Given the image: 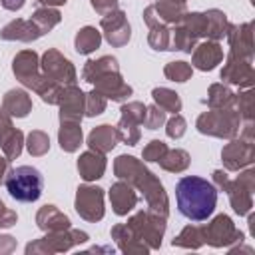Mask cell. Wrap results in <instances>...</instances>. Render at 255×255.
<instances>
[{
    "label": "cell",
    "instance_id": "obj_1",
    "mask_svg": "<svg viewBox=\"0 0 255 255\" xmlns=\"http://www.w3.org/2000/svg\"><path fill=\"white\" fill-rule=\"evenodd\" d=\"M114 171L120 179L128 181L129 185H135L143 193L149 211L161 215L163 219L167 217V195L163 191V185L141 161L131 155H120L114 161Z\"/></svg>",
    "mask_w": 255,
    "mask_h": 255
},
{
    "label": "cell",
    "instance_id": "obj_2",
    "mask_svg": "<svg viewBox=\"0 0 255 255\" xmlns=\"http://www.w3.org/2000/svg\"><path fill=\"white\" fill-rule=\"evenodd\" d=\"M175 199L177 209L183 217H187L189 221H203L215 211L217 189L203 177L185 175L175 185Z\"/></svg>",
    "mask_w": 255,
    "mask_h": 255
},
{
    "label": "cell",
    "instance_id": "obj_3",
    "mask_svg": "<svg viewBox=\"0 0 255 255\" xmlns=\"http://www.w3.org/2000/svg\"><path fill=\"white\" fill-rule=\"evenodd\" d=\"M4 185L12 199L22 201V203H32L42 195L44 179L36 167L20 165V167H12L10 171H6Z\"/></svg>",
    "mask_w": 255,
    "mask_h": 255
},
{
    "label": "cell",
    "instance_id": "obj_4",
    "mask_svg": "<svg viewBox=\"0 0 255 255\" xmlns=\"http://www.w3.org/2000/svg\"><path fill=\"white\" fill-rule=\"evenodd\" d=\"M241 116L233 108L225 110H209L197 118V129L205 135L215 137H233L239 131Z\"/></svg>",
    "mask_w": 255,
    "mask_h": 255
},
{
    "label": "cell",
    "instance_id": "obj_5",
    "mask_svg": "<svg viewBox=\"0 0 255 255\" xmlns=\"http://www.w3.org/2000/svg\"><path fill=\"white\" fill-rule=\"evenodd\" d=\"M126 225L139 241L147 243V247L157 249L161 245V237L165 231V219L161 215H157L153 211H139Z\"/></svg>",
    "mask_w": 255,
    "mask_h": 255
},
{
    "label": "cell",
    "instance_id": "obj_6",
    "mask_svg": "<svg viewBox=\"0 0 255 255\" xmlns=\"http://www.w3.org/2000/svg\"><path fill=\"white\" fill-rule=\"evenodd\" d=\"M145 106L141 102H129L122 106V118L120 124L116 128L118 131V139H122L128 145H135L139 139V126L145 120Z\"/></svg>",
    "mask_w": 255,
    "mask_h": 255
},
{
    "label": "cell",
    "instance_id": "obj_7",
    "mask_svg": "<svg viewBox=\"0 0 255 255\" xmlns=\"http://www.w3.org/2000/svg\"><path fill=\"white\" fill-rule=\"evenodd\" d=\"M88 241V233L78 231V229H64V231H52L50 235L42 237L36 243H30L26 247V253H56V251H66L76 243Z\"/></svg>",
    "mask_w": 255,
    "mask_h": 255
},
{
    "label": "cell",
    "instance_id": "obj_8",
    "mask_svg": "<svg viewBox=\"0 0 255 255\" xmlns=\"http://www.w3.org/2000/svg\"><path fill=\"white\" fill-rule=\"evenodd\" d=\"M42 74L50 80H54L60 86H76V70L70 64L68 58H64L58 50H48L42 56Z\"/></svg>",
    "mask_w": 255,
    "mask_h": 255
},
{
    "label": "cell",
    "instance_id": "obj_9",
    "mask_svg": "<svg viewBox=\"0 0 255 255\" xmlns=\"http://www.w3.org/2000/svg\"><path fill=\"white\" fill-rule=\"evenodd\" d=\"M76 211L86 221H100L104 217V189L80 185L76 193Z\"/></svg>",
    "mask_w": 255,
    "mask_h": 255
},
{
    "label": "cell",
    "instance_id": "obj_10",
    "mask_svg": "<svg viewBox=\"0 0 255 255\" xmlns=\"http://www.w3.org/2000/svg\"><path fill=\"white\" fill-rule=\"evenodd\" d=\"M253 175L255 173L249 169V171L241 173L237 179L229 181V185L225 189L227 195H229V201L233 205V211L239 213V215H247L253 207V199H251V195H253Z\"/></svg>",
    "mask_w": 255,
    "mask_h": 255
},
{
    "label": "cell",
    "instance_id": "obj_11",
    "mask_svg": "<svg viewBox=\"0 0 255 255\" xmlns=\"http://www.w3.org/2000/svg\"><path fill=\"white\" fill-rule=\"evenodd\" d=\"M203 235H205V241L213 247H225L243 239V233L235 229L233 221L227 215H217L211 223H207L203 227Z\"/></svg>",
    "mask_w": 255,
    "mask_h": 255
},
{
    "label": "cell",
    "instance_id": "obj_12",
    "mask_svg": "<svg viewBox=\"0 0 255 255\" xmlns=\"http://www.w3.org/2000/svg\"><path fill=\"white\" fill-rule=\"evenodd\" d=\"M185 4L173 0H157L143 10V20L147 26L153 24H177L185 16Z\"/></svg>",
    "mask_w": 255,
    "mask_h": 255
},
{
    "label": "cell",
    "instance_id": "obj_13",
    "mask_svg": "<svg viewBox=\"0 0 255 255\" xmlns=\"http://www.w3.org/2000/svg\"><path fill=\"white\" fill-rule=\"evenodd\" d=\"M60 122H82L86 116V94L76 86H66L58 100Z\"/></svg>",
    "mask_w": 255,
    "mask_h": 255
},
{
    "label": "cell",
    "instance_id": "obj_14",
    "mask_svg": "<svg viewBox=\"0 0 255 255\" xmlns=\"http://www.w3.org/2000/svg\"><path fill=\"white\" fill-rule=\"evenodd\" d=\"M255 147H253V137H243V139H233L227 143L221 151V161L229 171H237L253 161Z\"/></svg>",
    "mask_w": 255,
    "mask_h": 255
},
{
    "label": "cell",
    "instance_id": "obj_15",
    "mask_svg": "<svg viewBox=\"0 0 255 255\" xmlns=\"http://www.w3.org/2000/svg\"><path fill=\"white\" fill-rule=\"evenodd\" d=\"M106 40L112 46H124L129 40V24L126 20V14L122 10H112L108 14H104L102 22H100Z\"/></svg>",
    "mask_w": 255,
    "mask_h": 255
},
{
    "label": "cell",
    "instance_id": "obj_16",
    "mask_svg": "<svg viewBox=\"0 0 255 255\" xmlns=\"http://www.w3.org/2000/svg\"><path fill=\"white\" fill-rule=\"evenodd\" d=\"M12 70H14V76H16L24 86H28V88H32V90H34V86L38 84V80L42 78L38 56H36V52H32V50L20 52V54L14 58Z\"/></svg>",
    "mask_w": 255,
    "mask_h": 255
},
{
    "label": "cell",
    "instance_id": "obj_17",
    "mask_svg": "<svg viewBox=\"0 0 255 255\" xmlns=\"http://www.w3.org/2000/svg\"><path fill=\"white\" fill-rule=\"evenodd\" d=\"M229 38V46L231 58H239V60H253V42H251V24H239V26H231L225 34Z\"/></svg>",
    "mask_w": 255,
    "mask_h": 255
},
{
    "label": "cell",
    "instance_id": "obj_18",
    "mask_svg": "<svg viewBox=\"0 0 255 255\" xmlns=\"http://www.w3.org/2000/svg\"><path fill=\"white\" fill-rule=\"evenodd\" d=\"M221 80L229 84H237L243 88H249L253 82V66L251 60H239V58H227V64L221 70Z\"/></svg>",
    "mask_w": 255,
    "mask_h": 255
},
{
    "label": "cell",
    "instance_id": "obj_19",
    "mask_svg": "<svg viewBox=\"0 0 255 255\" xmlns=\"http://www.w3.org/2000/svg\"><path fill=\"white\" fill-rule=\"evenodd\" d=\"M94 90L98 94H102L104 98H112L116 102H122L131 94V88L122 80L120 72H112V74H106L100 80H96Z\"/></svg>",
    "mask_w": 255,
    "mask_h": 255
},
{
    "label": "cell",
    "instance_id": "obj_20",
    "mask_svg": "<svg viewBox=\"0 0 255 255\" xmlns=\"http://www.w3.org/2000/svg\"><path fill=\"white\" fill-rule=\"evenodd\" d=\"M193 52V66L197 70H213L221 60H223V50L221 46L215 42V40H207V42H201L197 48L191 50Z\"/></svg>",
    "mask_w": 255,
    "mask_h": 255
},
{
    "label": "cell",
    "instance_id": "obj_21",
    "mask_svg": "<svg viewBox=\"0 0 255 255\" xmlns=\"http://www.w3.org/2000/svg\"><path fill=\"white\" fill-rule=\"evenodd\" d=\"M110 201H112V207H114V211L118 215H128L135 207L137 195L131 189V185L122 179V181H118V183L112 185V189H110Z\"/></svg>",
    "mask_w": 255,
    "mask_h": 255
},
{
    "label": "cell",
    "instance_id": "obj_22",
    "mask_svg": "<svg viewBox=\"0 0 255 255\" xmlns=\"http://www.w3.org/2000/svg\"><path fill=\"white\" fill-rule=\"evenodd\" d=\"M2 40H20V42H32V40H38L42 36V32L38 30V26L32 22V20H22V18H16L12 20L10 24H6L0 32Z\"/></svg>",
    "mask_w": 255,
    "mask_h": 255
},
{
    "label": "cell",
    "instance_id": "obj_23",
    "mask_svg": "<svg viewBox=\"0 0 255 255\" xmlns=\"http://www.w3.org/2000/svg\"><path fill=\"white\" fill-rule=\"evenodd\" d=\"M78 171H80V175L86 181L100 179L104 175V171H106V157H104V153H98L94 149L82 153L80 159H78Z\"/></svg>",
    "mask_w": 255,
    "mask_h": 255
},
{
    "label": "cell",
    "instance_id": "obj_24",
    "mask_svg": "<svg viewBox=\"0 0 255 255\" xmlns=\"http://www.w3.org/2000/svg\"><path fill=\"white\" fill-rule=\"evenodd\" d=\"M36 223L40 229L52 233V231H64L70 229V219L68 215H64L56 205H44L38 215H36Z\"/></svg>",
    "mask_w": 255,
    "mask_h": 255
},
{
    "label": "cell",
    "instance_id": "obj_25",
    "mask_svg": "<svg viewBox=\"0 0 255 255\" xmlns=\"http://www.w3.org/2000/svg\"><path fill=\"white\" fill-rule=\"evenodd\" d=\"M116 141H118V131L116 128L104 124V126H98L96 129H92V133L88 135V145L90 149L98 151V153H108L110 149L116 147Z\"/></svg>",
    "mask_w": 255,
    "mask_h": 255
},
{
    "label": "cell",
    "instance_id": "obj_26",
    "mask_svg": "<svg viewBox=\"0 0 255 255\" xmlns=\"http://www.w3.org/2000/svg\"><path fill=\"white\" fill-rule=\"evenodd\" d=\"M112 72H120V66H118V60L114 56H104L100 60H90L86 62L84 70H82V78L90 84H94L96 80H100L102 76L106 74H112Z\"/></svg>",
    "mask_w": 255,
    "mask_h": 255
},
{
    "label": "cell",
    "instance_id": "obj_27",
    "mask_svg": "<svg viewBox=\"0 0 255 255\" xmlns=\"http://www.w3.org/2000/svg\"><path fill=\"white\" fill-rule=\"evenodd\" d=\"M2 108H4V112H6L8 116L26 118L28 112L32 110V100H30V96H28L24 90H10V92L4 96Z\"/></svg>",
    "mask_w": 255,
    "mask_h": 255
},
{
    "label": "cell",
    "instance_id": "obj_28",
    "mask_svg": "<svg viewBox=\"0 0 255 255\" xmlns=\"http://www.w3.org/2000/svg\"><path fill=\"white\" fill-rule=\"evenodd\" d=\"M112 237L118 241V245H120V249H122L124 253H145V251L149 249L143 241H139V239L129 231V227H128L126 223L116 225V227L112 229Z\"/></svg>",
    "mask_w": 255,
    "mask_h": 255
},
{
    "label": "cell",
    "instance_id": "obj_29",
    "mask_svg": "<svg viewBox=\"0 0 255 255\" xmlns=\"http://www.w3.org/2000/svg\"><path fill=\"white\" fill-rule=\"evenodd\" d=\"M60 131H58V139H60V147L64 151H76L82 143V128L78 122H60Z\"/></svg>",
    "mask_w": 255,
    "mask_h": 255
},
{
    "label": "cell",
    "instance_id": "obj_30",
    "mask_svg": "<svg viewBox=\"0 0 255 255\" xmlns=\"http://www.w3.org/2000/svg\"><path fill=\"white\" fill-rule=\"evenodd\" d=\"M205 14V20H207V28H205V36L209 38V40H221L225 34H227V30H229V22H227V16L221 12V10H217V8H211V10H207V12H203Z\"/></svg>",
    "mask_w": 255,
    "mask_h": 255
},
{
    "label": "cell",
    "instance_id": "obj_31",
    "mask_svg": "<svg viewBox=\"0 0 255 255\" xmlns=\"http://www.w3.org/2000/svg\"><path fill=\"white\" fill-rule=\"evenodd\" d=\"M100 42H102L100 32H98L94 26H86V28H82V30L76 34L74 46H76V52H78V54H92L94 50L100 48Z\"/></svg>",
    "mask_w": 255,
    "mask_h": 255
},
{
    "label": "cell",
    "instance_id": "obj_32",
    "mask_svg": "<svg viewBox=\"0 0 255 255\" xmlns=\"http://www.w3.org/2000/svg\"><path fill=\"white\" fill-rule=\"evenodd\" d=\"M235 104V94L223 86V84H213L209 88V94H207V106L211 110H225V108H231Z\"/></svg>",
    "mask_w": 255,
    "mask_h": 255
},
{
    "label": "cell",
    "instance_id": "obj_33",
    "mask_svg": "<svg viewBox=\"0 0 255 255\" xmlns=\"http://www.w3.org/2000/svg\"><path fill=\"white\" fill-rule=\"evenodd\" d=\"M165 171H183V169H187V165H189V153L185 151V149H167L161 157H159V161H157Z\"/></svg>",
    "mask_w": 255,
    "mask_h": 255
},
{
    "label": "cell",
    "instance_id": "obj_34",
    "mask_svg": "<svg viewBox=\"0 0 255 255\" xmlns=\"http://www.w3.org/2000/svg\"><path fill=\"white\" fill-rule=\"evenodd\" d=\"M151 96H153L155 106L161 108L163 112H171V114L181 112V100H179V96H177L173 90H167V88H153Z\"/></svg>",
    "mask_w": 255,
    "mask_h": 255
},
{
    "label": "cell",
    "instance_id": "obj_35",
    "mask_svg": "<svg viewBox=\"0 0 255 255\" xmlns=\"http://www.w3.org/2000/svg\"><path fill=\"white\" fill-rule=\"evenodd\" d=\"M60 12L58 10H54V8H50V6H42V8H38L34 14H32V22L38 26V30L42 32V36L46 34V32H50L58 22H60Z\"/></svg>",
    "mask_w": 255,
    "mask_h": 255
},
{
    "label": "cell",
    "instance_id": "obj_36",
    "mask_svg": "<svg viewBox=\"0 0 255 255\" xmlns=\"http://www.w3.org/2000/svg\"><path fill=\"white\" fill-rule=\"evenodd\" d=\"M205 243V235H203V227H185L175 239H173V247L175 245H181V247H191V249H197L199 245Z\"/></svg>",
    "mask_w": 255,
    "mask_h": 255
},
{
    "label": "cell",
    "instance_id": "obj_37",
    "mask_svg": "<svg viewBox=\"0 0 255 255\" xmlns=\"http://www.w3.org/2000/svg\"><path fill=\"white\" fill-rule=\"evenodd\" d=\"M22 143H24V135L20 129H12L4 139H2V151H4V157L10 161V159H16L20 153H22Z\"/></svg>",
    "mask_w": 255,
    "mask_h": 255
},
{
    "label": "cell",
    "instance_id": "obj_38",
    "mask_svg": "<svg viewBox=\"0 0 255 255\" xmlns=\"http://www.w3.org/2000/svg\"><path fill=\"white\" fill-rule=\"evenodd\" d=\"M169 34H171V30L165 24H153V26H149L147 42L153 50H169Z\"/></svg>",
    "mask_w": 255,
    "mask_h": 255
},
{
    "label": "cell",
    "instance_id": "obj_39",
    "mask_svg": "<svg viewBox=\"0 0 255 255\" xmlns=\"http://www.w3.org/2000/svg\"><path fill=\"white\" fill-rule=\"evenodd\" d=\"M163 74L171 82H187L191 78V66L187 62H169L163 68Z\"/></svg>",
    "mask_w": 255,
    "mask_h": 255
},
{
    "label": "cell",
    "instance_id": "obj_40",
    "mask_svg": "<svg viewBox=\"0 0 255 255\" xmlns=\"http://www.w3.org/2000/svg\"><path fill=\"white\" fill-rule=\"evenodd\" d=\"M28 151L32 153V155H44L48 149H50V139H48V135L44 133V131H32L30 135H28Z\"/></svg>",
    "mask_w": 255,
    "mask_h": 255
},
{
    "label": "cell",
    "instance_id": "obj_41",
    "mask_svg": "<svg viewBox=\"0 0 255 255\" xmlns=\"http://www.w3.org/2000/svg\"><path fill=\"white\" fill-rule=\"evenodd\" d=\"M235 104H237V114L245 118V122H253V94L243 92L235 96Z\"/></svg>",
    "mask_w": 255,
    "mask_h": 255
},
{
    "label": "cell",
    "instance_id": "obj_42",
    "mask_svg": "<svg viewBox=\"0 0 255 255\" xmlns=\"http://www.w3.org/2000/svg\"><path fill=\"white\" fill-rule=\"evenodd\" d=\"M106 110V98L102 94H98L96 90H92L86 96V116H100Z\"/></svg>",
    "mask_w": 255,
    "mask_h": 255
},
{
    "label": "cell",
    "instance_id": "obj_43",
    "mask_svg": "<svg viewBox=\"0 0 255 255\" xmlns=\"http://www.w3.org/2000/svg\"><path fill=\"white\" fill-rule=\"evenodd\" d=\"M163 122H165V112H163L161 108L149 106V108L145 110V120H143V124H145L147 129H157L159 126H163Z\"/></svg>",
    "mask_w": 255,
    "mask_h": 255
},
{
    "label": "cell",
    "instance_id": "obj_44",
    "mask_svg": "<svg viewBox=\"0 0 255 255\" xmlns=\"http://www.w3.org/2000/svg\"><path fill=\"white\" fill-rule=\"evenodd\" d=\"M165 151H167V145L159 139H153L143 147V161H159V157Z\"/></svg>",
    "mask_w": 255,
    "mask_h": 255
},
{
    "label": "cell",
    "instance_id": "obj_45",
    "mask_svg": "<svg viewBox=\"0 0 255 255\" xmlns=\"http://www.w3.org/2000/svg\"><path fill=\"white\" fill-rule=\"evenodd\" d=\"M185 128H187L185 120H183L179 114H173V118L167 122V128H165V131H167V135H169V137H173V139H179V137L185 133Z\"/></svg>",
    "mask_w": 255,
    "mask_h": 255
},
{
    "label": "cell",
    "instance_id": "obj_46",
    "mask_svg": "<svg viewBox=\"0 0 255 255\" xmlns=\"http://www.w3.org/2000/svg\"><path fill=\"white\" fill-rule=\"evenodd\" d=\"M92 6L98 14H108L112 10H118V0H92Z\"/></svg>",
    "mask_w": 255,
    "mask_h": 255
},
{
    "label": "cell",
    "instance_id": "obj_47",
    "mask_svg": "<svg viewBox=\"0 0 255 255\" xmlns=\"http://www.w3.org/2000/svg\"><path fill=\"white\" fill-rule=\"evenodd\" d=\"M12 129H14V128H12L10 116L4 112V108H0V143H2V139H4Z\"/></svg>",
    "mask_w": 255,
    "mask_h": 255
},
{
    "label": "cell",
    "instance_id": "obj_48",
    "mask_svg": "<svg viewBox=\"0 0 255 255\" xmlns=\"http://www.w3.org/2000/svg\"><path fill=\"white\" fill-rule=\"evenodd\" d=\"M16 213L12 211V209H8V207H4V211L0 213V227H10V225H14L16 223Z\"/></svg>",
    "mask_w": 255,
    "mask_h": 255
},
{
    "label": "cell",
    "instance_id": "obj_49",
    "mask_svg": "<svg viewBox=\"0 0 255 255\" xmlns=\"http://www.w3.org/2000/svg\"><path fill=\"white\" fill-rule=\"evenodd\" d=\"M213 181H215V189H221V191H225L227 189V185H229V177L223 173V171H213Z\"/></svg>",
    "mask_w": 255,
    "mask_h": 255
},
{
    "label": "cell",
    "instance_id": "obj_50",
    "mask_svg": "<svg viewBox=\"0 0 255 255\" xmlns=\"http://www.w3.org/2000/svg\"><path fill=\"white\" fill-rule=\"evenodd\" d=\"M14 239L10 235H0V251H12L14 249Z\"/></svg>",
    "mask_w": 255,
    "mask_h": 255
},
{
    "label": "cell",
    "instance_id": "obj_51",
    "mask_svg": "<svg viewBox=\"0 0 255 255\" xmlns=\"http://www.w3.org/2000/svg\"><path fill=\"white\" fill-rule=\"evenodd\" d=\"M0 2H2V6L6 10H12V12H16V10H20L24 6V0H0Z\"/></svg>",
    "mask_w": 255,
    "mask_h": 255
},
{
    "label": "cell",
    "instance_id": "obj_52",
    "mask_svg": "<svg viewBox=\"0 0 255 255\" xmlns=\"http://www.w3.org/2000/svg\"><path fill=\"white\" fill-rule=\"evenodd\" d=\"M6 171H8V159L6 157H0V183L6 177Z\"/></svg>",
    "mask_w": 255,
    "mask_h": 255
},
{
    "label": "cell",
    "instance_id": "obj_53",
    "mask_svg": "<svg viewBox=\"0 0 255 255\" xmlns=\"http://www.w3.org/2000/svg\"><path fill=\"white\" fill-rule=\"evenodd\" d=\"M38 2L44 6H58V4H66L68 0H38Z\"/></svg>",
    "mask_w": 255,
    "mask_h": 255
},
{
    "label": "cell",
    "instance_id": "obj_54",
    "mask_svg": "<svg viewBox=\"0 0 255 255\" xmlns=\"http://www.w3.org/2000/svg\"><path fill=\"white\" fill-rule=\"evenodd\" d=\"M4 207H6V205H4V203H2V199H0V213L4 211Z\"/></svg>",
    "mask_w": 255,
    "mask_h": 255
},
{
    "label": "cell",
    "instance_id": "obj_55",
    "mask_svg": "<svg viewBox=\"0 0 255 255\" xmlns=\"http://www.w3.org/2000/svg\"><path fill=\"white\" fill-rule=\"evenodd\" d=\"M173 2H181V4H185V0H173Z\"/></svg>",
    "mask_w": 255,
    "mask_h": 255
}]
</instances>
